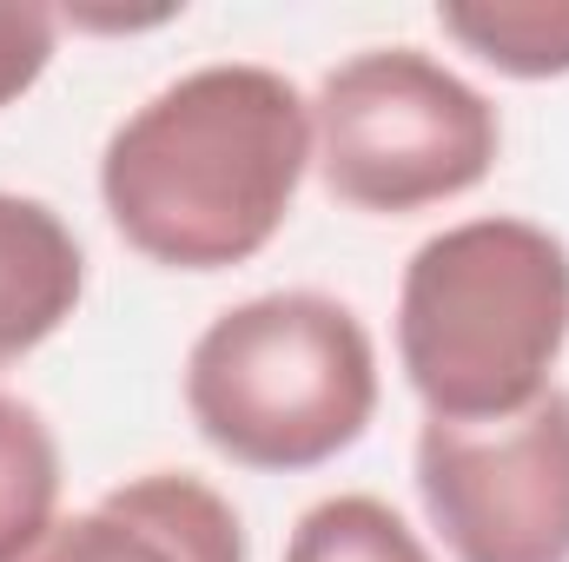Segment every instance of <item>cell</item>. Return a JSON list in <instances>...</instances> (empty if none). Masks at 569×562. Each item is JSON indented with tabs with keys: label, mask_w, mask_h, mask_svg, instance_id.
<instances>
[{
	"label": "cell",
	"mask_w": 569,
	"mask_h": 562,
	"mask_svg": "<svg viewBox=\"0 0 569 562\" xmlns=\"http://www.w3.org/2000/svg\"><path fill=\"white\" fill-rule=\"evenodd\" d=\"M311 165V107L298 87L219 60L159 87L100 152L113 232L166 272H232L259 259L291 219Z\"/></svg>",
	"instance_id": "obj_1"
},
{
	"label": "cell",
	"mask_w": 569,
	"mask_h": 562,
	"mask_svg": "<svg viewBox=\"0 0 569 562\" xmlns=\"http://www.w3.org/2000/svg\"><path fill=\"white\" fill-rule=\"evenodd\" d=\"M569 344V245L537 219L425 239L398 291V364L437 423H497L550 391Z\"/></svg>",
	"instance_id": "obj_2"
},
{
	"label": "cell",
	"mask_w": 569,
	"mask_h": 562,
	"mask_svg": "<svg viewBox=\"0 0 569 562\" xmlns=\"http://www.w3.org/2000/svg\"><path fill=\"white\" fill-rule=\"evenodd\" d=\"M186 411L219 456L246 470H318L378 418L371 331L325 291L246 298L199 331L186 358Z\"/></svg>",
	"instance_id": "obj_3"
},
{
	"label": "cell",
	"mask_w": 569,
	"mask_h": 562,
	"mask_svg": "<svg viewBox=\"0 0 569 562\" xmlns=\"http://www.w3.org/2000/svg\"><path fill=\"white\" fill-rule=\"evenodd\" d=\"M311 145L331 199L405 219L483 185L503 120L443 60L418 47H371L325 73L311 100Z\"/></svg>",
	"instance_id": "obj_4"
},
{
	"label": "cell",
	"mask_w": 569,
	"mask_h": 562,
	"mask_svg": "<svg viewBox=\"0 0 569 562\" xmlns=\"http://www.w3.org/2000/svg\"><path fill=\"white\" fill-rule=\"evenodd\" d=\"M418 496L457 562H569V391L497 423L430 418Z\"/></svg>",
	"instance_id": "obj_5"
},
{
	"label": "cell",
	"mask_w": 569,
	"mask_h": 562,
	"mask_svg": "<svg viewBox=\"0 0 569 562\" xmlns=\"http://www.w3.org/2000/svg\"><path fill=\"white\" fill-rule=\"evenodd\" d=\"M27 562H246V523L206 476L146 470L53 523Z\"/></svg>",
	"instance_id": "obj_6"
},
{
	"label": "cell",
	"mask_w": 569,
	"mask_h": 562,
	"mask_svg": "<svg viewBox=\"0 0 569 562\" xmlns=\"http://www.w3.org/2000/svg\"><path fill=\"white\" fill-rule=\"evenodd\" d=\"M87 291V252L47 199L0 192V371L40 351Z\"/></svg>",
	"instance_id": "obj_7"
},
{
	"label": "cell",
	"mask_w": 569,
	"mask_h": 562,
	"mask_svg": "<svg viewBox=\"0 0 569 562\" xmlns=\"http://www.w3.org/2000/svg\"><path fill=\"white\" fill-rule=\"evenodd\" d=\"M60 510V443L47 418L0 391V562H27Z\"/></svg>",
	"instance_id": "obj_8"
},
{
	"label": "cell",
	"mask_w": 569,
	"mask_h": 562,
	"mask_svg": "<svg viewBox=\"0 0 569 562\" xmlns=\"http://www.w3.org/2000/svg\"><path fill=\"white\" fill-rule=\"evenodd\" d=\"M437 27L463 40L483 67L510 80H557L569 73V7H437Z\"/></svg>",
	"instance_id": "obj_9"
},
{
	"label": "cell",
	"mask_w": 569,
	"mask_h": 562,
	"mask_svg": "<svg viewBox=\"0 0 569 562\" xmlns=\"http://www.w3.org/2000/svg\"><path fill=\"white\" fill-rule=\"evenodd\" d=\"M284 562H430L418 530L378 496H325L298 516Z\"/></svg>",
	"instance_id": "obj_10"
},
{
	"label": "cell",
	"mask_w": 569,
	"mask_h": 562,
	"mask_svg": "<svg viewBox=\"0 0 569 562\" xmlns=\"http://www.w3.org/2000/svg\"><path fill=\"white\" fill-rule=\"evenodd\" d=\"M53 60V13L47 7H0V107H13Z\"/></svg>",
	"instance_id": "obj_11"
}]
</instances>
